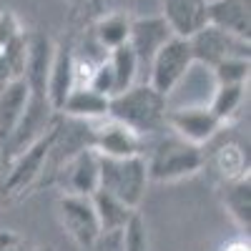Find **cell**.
I'll return each mask as SVG.
<instances>
[{
    "label": "cell",
    "instance_id": "8992f818",
    "mask_svg": "<svg viewBox=\"0 0 251 251\" xmlns=\"http://www.w3.org/2000/svg\"><path fill=\"white\" fill-rule=\"evenodd\" d=\"M191 53L194 60L201 63L206 68H214L216 63L226 60V58H251V40L234 35L224 28H216L211 23H206L201 30H196L191 38Z\"/></svg>",
    "mask_w": 251,
    "mask_h": 251
},
{
    "label": "cell",
    "instance_id": "5bb4252c",
    "mask_svg": "<svg viewBox=\"0 0 251 251\" xmlns=\"http://www.w3.org/2000/svg\"><path fill=\"white\" fill-rule=\"evenodd\" d=\"M208 23L251 40V0H208Z\"/></svg>",
    "mask_w": 251,
    "mask_h": 251
},
{
    "label": "cell",
    "instance_id": "7a4b0ae2",
    "mask_svg": "<svg viewBox=\"0 0 251 251\" xmlns=\"http://www.w3.org/2000/svg\"><path fill=\"white\" fill-rule=\"evenodd\" d=\"M166 113H169V98L153 91L149 83H133L108 98V116L128 126L138 136L163 133Z\"/></svg>",
    "mask_w": 251,
    "mask_h": 251
},
{
    "label": "cell",
    "instance_id": "277c9868",
    "mask_svg": "<svg viewBox=\"0 0 251 251\" xmlns=\"http://www.w3.org/2000/svg\"><path fill=\"white\" fill-rule=\"evenodd\" d=\"M146 186H149L146 156L111 158L98 153V188L138 208L146 196Z\"/></svg>",
    "mask_w": 251,
    "mask_h": 251
},
{
    "label": "cell",
    "instance_id": "9a60e30c",
    "mask_svg": "<svg viewBox=\"0 0 251 251\" xmlns=\"http://www.w3.org/2000/svg\"><path fill=\"white\" fill-rule=\"evenodd\" d=\"M73 58L75 53L71 46H63V43L55 46L50 68H48V98L55 113L60 111L66 96L73 91Z\"/></svg>",
    "mask_w": 251,
    "mask_h": 251
},
{
    "label": "cell",
    "instance_id": "30bf717a",
    "mask_svg": "<svg viewBox=\"0 0 251 251\" xmlns=\"http://www.w3.org/2000/svg\"><path fill=\"white\" fill-rule=\"evenodd\" d=\"M226 123L219 121L208 106L169 108V113H166V128L196 146H206L208 141H214Z\"/></svg>",
    "mask_w": 251,
    "mask_h": 251
},
{
    "label": "cell",
    "instance_id": "2e32d148",
    "mask_svg": "<svg viewBox=\"0 0 251 251\" xmlns=\"http://www.w3.org/2000/svg\"><path fill=\"white\" fill-rule=\"evenodd\" d=\"M58 113L66 118H75V121H98L103 116H108V96H103L88 86L73 88L66 96Z\"/></svg>",
    "mask_w": 251,
    "mask_h": 251
},
{
    "label": "cell",
    "instance_id": "83f0119b",
    "mask_svg": "<svg viewBox=\"0 0 251 251\" xmlns=\"http://www.w3.org/2000/svg\"><path fill=\"white\" fill-rule=\"evenodd\" d=\"M86 251H123L121 228H118V231H100V234L96 236V241H93Z\"/></svg>",
    "mask_w": 251,
    "mask_h": 251
},
{
    "label": "cell",
    "instance_id": "603a6c76",
    "mask_svg": "<svg viewBox=\"0 0 251 251\" xmlns=\"http://www.w3.org/2000/svg\"><path fill=\"white\" fill-rule=\"evenodd\" d=\"M208 71L214 73L216 83H249L251 58H226Z\"/></svg>",
    "mask_w": 251,
    "mask_h": 251
},
{
    "label": "cell",
    "instance_id": "ffe728a7",
    "mask_svg": "<svg viewBox=\"0 0 251 251\" xmlns=\"http://www.w3.org/2000/svg\"><path fill=\"white\" fill-rule=\"evenodd\" d=\"M108 63H111V71H113V80H116V93L126 91L128 86H133L141 68H138V58L133 53V48L128 43H123L113 50H108Z\"/></svg>",
    "mask_w": 251,
    "mask_h": 251
},
{
    "label": "cell",
    "instance_id": "7402d4cb",
    "mask_svg": "<svg viewBox=\"0 0 251 251\" xmlns=\"http://www.w3.org/2000/svg\"><path fill=\"white\" fill-rule=\"evenodd\" d=\"M96 38L98 43L106 48V50H113L123 43H128V33H131V18L126 13H108L103 15L98 23H96Z\"/></svg>",
    "mask_w": 251,
    "mask_h": 251
},
{
    "label": "cell",
    "instance_id": "d6986e66",
    "mask_svg": "<svg viewBox=\"0 0 251 251\" xmlns=\"http://www.w3.org/2000/svg\"><path fill=\"white\" fill-rule=\"evenodd\" d=\"M91 201H93V208H96V216L100 221V231H118L128 224V219L138 211V208L128 206L126 201L116 199L113 194L103 191V188H96L91 194Z\"/></svg>",
    "mask_w": 251,
    "mask_h": 251
},
{
    "label": "cell",
    "instance_id": "4fadbf2b",
    "mask_svg": "<svg viewBox=\"0 0 251 251\" xmlns=\"http://www.w3.org/2000/svg\"><path fill=\"white\" fill-rule=\"evenodd\" d=\"M28 83L23 78L10 80L8 86L0 91V153L5 151L10 136L15 133L20 118L28 108Z\"/></svg>",
    "mask_w": 251,
    "mask_h": 251
},
{
    "label": "cell",
    "instance_id": "4316f807",
    "mask_svg": "<svg viewBox=\"0 0 251 251\" xmlns=\"http://www.w3.org/2000/svg\"><path fill=\"white\" fill-rule=\"evenodd\" d=\"M0 251H38V249L23 234L10 231V228H0Z\"/></svg>",
    "mask_w": 251,
    "mask_h": 251
},
{
    "label": "cell",
    "instance_id": "52a82bcc",
    "mask_svg": "<svg viewBox=\"0 0 251 251\" xmlns=\"http://www.w3.org/2000/svg\"><path fill=\"white\" fill-rule=\"evenodd\" d=\"M58 221L80 249H88L96 236L100 234V221L96 216V208L91 196H75V194H60L58 199Z\"/></svg>",
    "mask_w": 251,
    "mask_h": 251
},
{
    "label": "cell",
    "instance_id": "ba28073f",
    "mask_svg": "<svg viewBox=\"0 0 251 251\" xmlns=\"http://www.w3.org/2000/svg\"><path fill=\"white\" fill-rule=\"evenodd\" d=\"M53 181L60 186L63 194L91 196L98 188V151L93 146L78 149L55 169Z\"/></svg>",
    "mask_w": 251,
    "mask_h": 251
},
{
    "label": "cell",
    "instance_id": "f546056e",
    "mask_svg": "<svg viewBox=\"0 0 251 251\" xmlns=\"http://www.w3.org/2000/svg\"><path fill=\"white\" fill-rule=\"evenodd\" d=\"M221 251H251V246H249V239H234V241H228Z\"/></svg>",
    "mask_w": 251,
    "mask_h": 251
},
{
    "label": "cell",
    "instance_id": "6da1fadb",
    "mask_svg": "<svg viewBox=\"0 0 251 251\" xmlns=\"http://www.w3.org/2000/svg\"><path fill=\"white\" fill-rule=\"evenodd\" d=\"M58 123H60V113L53 121V126L38 136L30 146H25L20 153H15L0 174V203H13L20 201L25 194H30L33 188H38L46 181V171H48V156L58 136Z\"/></svg>",
    "mask_w": 251,
    "mask_h": 251
},
{
    "label": "cell",
    "instance_id": "f1b7e54d",
    "mask_svg": "<svg viewBox=\"0 0 251 251\" xmlns=\"http://www.w3.org/2000/svg\"><path fill=\"white\" fill-rule=\"evenodd\" d=\"M10 80H15V73H13V68L8 66V60H5L3 50H0V91H3Z\"/></svg>",
    "mask_w": 251,
    "mask_h": 251
},
{
    "label": "cell",
    "instance_id": "d4e9b609",
    "mask_svg": "<svg viewBox=\"0 0 251 251\" xmlns=\"http://www.w3.org/2000/svg\"><path fill=\"white\" fill-rule=\"evenodd\" d=\"M88 88H93V91H98V93H103V96H108V98L116 96V80H113V71H111L108 58H103L100 63H96Z\"/></svg>",
    "mask_w": 251,
    "mask_h": 251
},
{
    "label": "cell",
    "instance_id": "5b68a950",
    "mask_svg": "<svg viewBox=\"0 0 251 251\" xmlns=\"http://www.w3.org/2000/svg\"><path fill=\"white\" fill-rule=\"evenodd\" d=\"M194 66H196V60H194L188 38L171 35L156 50L151 66H149V86L153 91H158L161 96L169 98Z\"/></svg>",
    "mask_w": 251,
    "mask_h": 251
},
{
    "label": "cell",
    "instance_id": "7c38bea8",
    "mask_svg": "<svg viewBox=\"0 0 251 251\" xmlns=\"http://www.w3.org/2000/svg\"><path fill=\"white\" fill-rule=\"evenodd\" d=\"M161 18L174 35L191 38L208 23V0H161Z\"/></svg>",
    "mask_w": 251,
    "mask_h": 251
},
{
    "label": "cell",
    "instance_id": "3957f363",
    "mask_svg": "<svg viewBox=\"0 0 251 251\" xmlns=\"http://www.w3.org/2000/svg\"><path fill=\"white\" fill-rule=\"evenodd\" d=\"M203 166H206L203 146L188 143L174 131L169 136H161V141L153 146L151 156L146 158L149 181H158V183H171V181L196 176Z\"/></svg>",
    "mask_w": 251,
    "mask_h": 251
},
{
    "label": "cell",
    "instance_id": "484cf974",
    "mask_svg": "<svg viewBox=\"0 0 251 251\" xmlns=\"http://www.w3.org/2000/svg\"><path fill=\"white\" fill-rule=\"evenodd\" d=\"M20 33H23L20 18H18L13 10L3 8V10H0V50H3L5 46H10Z\"/></svg>",
    "mask_w": 251,
    "mask_h": 251
},
{
    "label": "cell",
    "instance_id": "9c48e42d",
    "mask_svg": "<svg viewBox=\"0 0 251 251\" xmlns=\"http://www.w3.org/2000/svg\"><path fill=\"white\" fill-rule=\"evenodd\" d=\"M91 146L100 156L111 158L143 156V136H138L128 126H123L111 116L91 121Z\"/></svg>",
    "mask_w": 251,
    "mask_h": 251
},
{
    "label": "cell",
    "instance_id": "cb8c5ba5",
    "mask_svg": "<svg viewBox=\"0 0 251 251\" xmlns=\"http://www.w3.org/2000/svg\"><path fill=\"white\" fill-rule=\"evenodd\" d=\"M121 241H123V251H149V228L141 216V211H136L128 224L121 228Z\"/></svg>",
    "mask_w": 251,
    "mask_h": 251
},
{
    "label": "cell",
    "instance_id": "8fae6325",
    "mask_svg": "<svg viewBox=\"0 0 251 251\" xmlns=\"http://www.w3.org/2000/svg\"><path fill=\"white\" fill-rule=\"evenodd\" d=\"M171 35H174L171 28L166 25V20H163L161 15L131 20L128 46L133 48V53H136V58H138V68H141V71H149L156 50H158Z\"/></svg>",
    "mask_w": 251,
    "mask_h": 251
},
{
    "label": "cell",
    "instance_id": "e0dca14e",
    "mask_svg": "<svg viewBox=\"0 0 251 251\" xmlns=\"http://www.w3.org/2000/svg\"><path fill=\"white\" fill-rule=\"evenodd\" d=\"M221 203L226 214L236 221L239 228L249 234L251 228V178H236V181H221Z\"/></svg>",
    "mask_w": 251,
    "mask_h": 251
},
{
    "label": "cell",
    "instance_id": "ac0fdd59",
    "mask_svg": "<svg viewBox=\"0 0 251 251\" xmlns=\"http://www.w3.org/2000/svg\"><path fill=\"white\" fill-rule=\"evenodd\" d=\"M206 163H211V169L219 174L221 181H236L249 176V153L244 146L234 141L221 143L211 156H206Z\"/></svg>",
    "mask_w": 251,
    "mask_h": 251
},
{
    "label": "cell",
    "instance_id": "4dcf8cb0",
    "mask_svg": "<svg viewBox=\"0 0 251 251\" xmlns=\"http://www.w3.org/2000/svg\"><path fill=\"white\" fill-rule=\"evenodd\" d=\"M38 251H53V249H50V246H48V249H38Z\"/></svg>",
    "mask_w": 251,
    "mask_h": 251
},
{
    "label": "cell",
    "instance_id": "44dd1931",
    "mask_svg": "<svg viewBox=\"0 0 251 251\" xmlns=\"http://www.w3.org/2000/svg\"><path fill=\"white\" fill-rule=\"evenodd\" d=\"M244 96H246V83H216L214 98L208 103V108L214 111V116L219 121L228 123L236 116V111L241 108Z\"/></svg>",
    "mask_w": 251,
    "mask_h": 251
}]
</instances>
